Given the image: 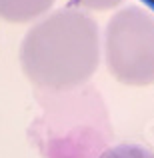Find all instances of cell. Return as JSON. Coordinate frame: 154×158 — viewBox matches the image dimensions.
Here are the masks:
<instances>
[{
  "label": "cell",
  "mask_w": 154,
  "mask_h": 158,
  "mask_svg": "<svg viewBox=\"0 0 154 158\" xmlns=\"http://www.w3.org/2000/svg\"><path fill=\"white\" fill-rule=\"evenodd\" d=\"M100 60V34L92 16L60 8L36 22L20 44L28 80L44 90H72L92 78Z\"/></svg>",
  "instance_id": "6da1fadb"
},
{
  "label": "cell",
  "mask_w": 154,
  "mask_h": 158,
  "mask_svg": "<svg viewBox=\"0 0 154 158\" xmlns=\"http://www.w3.org/2000/svg\"><path fill=\"white\" fill-rule=\"evenodd\" d=\"M104 58L122 84H154V14L140 6L116 12L104 32Z\"/></svg>",
  "instance_id": "7a4b0ae2"
},
{
  "label": "cell",
  "mask_w": 154,
  "mask_h": 158,
  "mask_svg": "<svg viewBox=\"0 0 154 158\" xmlns=\"http://www.w3.org/2000/svg\"><path fill=\"white\" fill-rule=\"evenodd\" d=\"M54 0H0V18L8 22H30L46 14Z\"/></svg>",
  "instance_id": "3957f363"
},
{
  "label": "cell",
  "mask_w": 154,
  "mask_h": 158,
  "mask_svg": "<svg viewBox=\"0 0 154 158\" xmlns=\"http://www.w3.org/2000/svg\"><path fill=\"white\" fill-rule=\"evenodd\" d=\"M100 158H154V154L140 144L124 142V144H116L112 148H106L100 154Z\"/></svg>",
  "instance_id": "277c9868"
},
{
  "label": "cell",
  "mask_w": 154,
  "mask_h": 158,
  "mask_svg": "<svg viewBox=\"0 0 154 158\" xmlns=\"http://www.w3.org/2000/svg\"><path fill=\"white\" fill-rule=\"evenodd\" d=\"M76 6L88 8V10H110V8L118 6L122 0H72Z\"/></svg>",
  "instance_id": "5b68a950"
}]
</instances>
